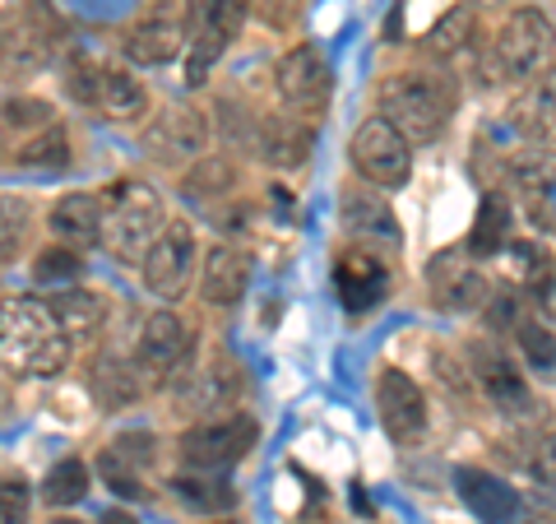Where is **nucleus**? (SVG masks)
Returning <instances> with one entry per match:
<instances>
[{
	"label": "nucleus",
	"mask_w": 556,
	"mask_h": 524,
	"mask_svg": "<svg viewBox=\"0 0 556 524\" xmlns=\"http://www.w3.org/2000/svg\"><path fill=\"white\" fill-rule=\"evenodd\" d=\"M98 524H139L130 511H102V520Z\"/></svg>",
	"instance_id": "42"
},
{
	"label": "nucleus",
	"mask_w": 556,
	"mask_h": 524,
	"mask_svg": "<svg viewBox=\"0 0 556 524\" xmlns=\"http://www.w3.org/2000/svg\"><path fill=\"white\" fill-rule=\"evenodd\" d=\"M529 464H533V474H538V478L556 483V427L538 436V446H533V460H529Z\"/></svg>",
	"instance_id": "40"
},
{
	"label": "nucleus",
	"mask_w": 556,
	"mask_h": 524,
	"mask_svg": "<svg viewBox=\"0 0 556 524\" xmlns=\"http://www.w3.org/2000/svg\"><path fill=\"white\" fill-rule=\"evenodd\" d=\"M316 149V130H311L306 116H292V112H274L255 126V153L278 172H292L311 159Z\"/></svg>",
	"instance_id": "14"
},
{
	"label": "nucleus",
	"mask_w": 556,
	"mask_h": 524,
	"mask_svg": "<svg viewBox=\"0 0 556 524\" xmlns=\"http://www.w3.org/2000/svg\"><path fill=\"white\" fill-rule=\"evenodd\" d=\"M51 237L65 241L75 251L102 247V196H89V190H70L51 204Z\"/></svg>",
	"instance_id": "16"
},
{
	"label": "nucleus",
	"mask_w": 556,
	"mask_h": 524,
	"mask_svg": "<svg viewBox=\"0 0 556 524\" xmlns=\"http://www.w3.org/2000/svg\"><path fill=\"white\" fill-rule=\"evenodd\" d=\"M255 14L269 28H292L298 24V14H302V0H255Z\"/></svg>",
	"instance_id": "39"
},
{
	"label": "nucleus",
	"mask_w": 556,
	"mask_h": 524,
	"mask_svg": "<svg viewBox=\"0 0 556 524\" xmlns=\"http://www.w3.org/2000/svg\"><path fill=\"white\" fill-rule=\"evenodd\" d=\"M501 247H510V204L486 190L482 204H478V219H473V233H468V255L473 260H492L501 255Z\"/></svg>",
	"instance_id": "25"
},
{
	"label": "nucleus",
	"mask_w": 556,
	"mask_h": 524,
	"mask_svg": "<svg viewBox=\"0 0 556 524\" xmlns=\"http://www.w3.org/2000/svg\"><path fill=\"white\" fill-rule=\"evenodd\" d=\"M334 288L343 297V307L362 316V311H371V307L386 302V292H390V265L376 251L343 247L334 255Z\"/></svg>",
	"instance_id": "13"
},
{
	"label": "nucleus",
	"mask_w": 556,
	"mask_h": 524,
	"mask_svg": "<svg viewBox=\"0 0 556 524\" xmlns=\"http://www.w3.org/2000/svg\"><path fill=\"white\" fill-rule=\"evenodd\" d=\"M24 237V204L5 200V260H14V247H20Z\"/></svg>",
	"instance_id": "41"
},
{
	"label": "nucleus",
	"mask_w": 556,
	"mask_h": 524,
	"mask_svg": "<svg viewBox=\"0 0 556 524\" xmlns=\"http://www.w3.org/2000/svg\"><path fill=\"white\" fill-rule=\"evenodd\" d=\"M51 524H79V520H51Z\"/></svg>",
	"instance_id": "43"
},
{
	"label": "nucleus",
	"mask_w": 556,
	"mask_h": 524,
	"mask_svg": "<svg viewBox=\"0 0 556 524\" xmlns=\"http://www.w3.org/2000/svg\"><path fill=\"white\" fill-rule=\"evenodd\" d=\"M247 260L232 247H208L204 251V270H200V297L208 307H232L247 297Z\"/></svg>",
	"instance_id": "23"
},
{
	"label": "nucleus",
	"mask_w": 556,
	"mask_h": 524,
	"mask_svg": "<svg viewBox=\"0 0 556 524\" xmlns=\"http://www.w3.org/2000/svg\"><path fill=\"white\" fill-rule=\"evenodd\" d=\"M274 84H278V98H283L288 112L298 116H320L325 102H329V89H334V75H329V61L320 57L311 42L292 47L283 61L274 70Z\"/></svg>",
	"instance_id": "9"
},
{
	"label": "nucleus",
	"mask_w": 556,
	"mask_h": 524,
	"mask_svg": "<svg viewBox=\"0 0 556 524\" xmlns=\"http://www.w3.org/2000/svg\"><path fill=\"white\" fill-rule=\"evenodd\" d=\"M455 492L464 497V506L482 524H533L529 501L519 497L506 478L486 474V469H459V474H455Z\"/></svg>",
	"instance_id": "12"
},
{
	"label": "nucleus",
	"mask_w": 556,
	"mask_h": 524,
	"mask_svg": "<svg viewBox=\"0 0 556 524\" xmlns=\"http://www.w3.org/2000/svg\"><path fill=\"white\" fill-rule=\"evenodd\" d=\"M510 121H515L519 135L533 139V145H552L556 139V65L543 70L538 79H529V89L515 98Z\"/></svg>",
	"instance_id": "20"
},
{
	"label": "nucleus",
	"mask_w": 556,
	"mask_h": 524,
	"mask_svg": "<svg viewBox=\"0 0 556 524\" xmlns=\"http://www.w3.org/2000/svg\"><path fill=\"white\" fill-rule=\"evenodd\" d=\"M473 372H478L482 395L492 399L501 413L525 417V413L533 409V395H529V386H525V376H519L501 353H492V348H482V344L473 348Z\"/></svg>",
	"instance_id": "18"
},
{
	"label": "nucleus",
	"mask_w": 556,
	"mask_h": 524,
	"mask_svg": "<svg viewBox=\"0 0 556 524\" xmlns=\"http://www.w3.org/2000/svg\"><path fill=\"white\" fill-rule=\"evenodd\" d=\"M376 409H380V427H386L399 446H413L417 436L427 432V395L408 372H399V366H386V372L376 376Z\"/></svg>",
	"instance_id": "11"
},
{
	"label": "nucleus",
	"mask_w": 556,
	"mask_h": 524,
	"mask_svg": "<svg viewBox=\"0 0 556 524\" xmlns=\"http://www.w3.org/2000/svg\"><path fill=\"white\" fill-rule=\"evenodd\" d=\"M84 274V260L75 247H65V241H56V247L38 251V260H33V278H38L42 288H61V284H75V278Z\"/></svg>",
	"instance_id": "35"
},
{
	"label": "nucleus",
	"mask_w": 556,
	"mask_h": 524,
	"mask_svg": "<svg viewBox=\"0 0 556 524\" xmlns=\"http://www.w3.org/2000/svg\"><path fill=\"white\" fill-rule=\"evenodd\" d=\"M56 126L51 121V108L42 98H10L5 102V130H47Z\"/></svg>",
	"instance_id": "36"
},
{
	"label": "nucleus",
	"mask_w": 556,
	"mask_h": 524,
	"mask_svg": "<svg viewBox=\"0 0 556 524\" xmlns=\"http://www.w3.org/2000/svg\"><path fill=\"white\" fill-rule=\"evenodd\" d=\"M28 520V483L24 474H5V483H0V524H24Z\"/></svg>",
	"instance_id": "37"
},
{
	"label": "nucleus",
	"mask_w": 556,
	"mask_h": 524,
	"mask_svg": "<svg viewBox=\"0 0 556 524\" xmlns=\"http://www.w3.org/2000/svg\"><path fill=\"white\" fill-rule=\"evenodd\" d=\"M190 353H195V335L177 311H153L139 329V366L149 372H177L190 362Z\"/></svg>",
	"instance_id": "15"
},
{
	"label": "nucleus",
	"mask_w": 556,
	"mask_h": 524,
	"mask_svg": "<svg viewBox=\"0 0 556 524\" xmlns=\"http://www.w3.org/2000/svg\"><path fill=\"white\" fill-rule=\"evenodd\" d=\"M260 427L247 413H232L223 423H200L181 436V464L186 469H204V474H228L237 460L251 456Z\"/></svg>",
	"instance_id": "7"
},
{
	"label": "nucleus",
	"mask_w": 556,
	"mask_h": 524,
	"mask_svg": "<svg viewBox=\"0 0 556 524\" xmlns=\"http://www.w3.org/2000/svg\"><path fill=\"white\" fill-rule=\"evenodd\" d=\"M167 219H163V196L139 177H121L102 190V247L116 260H139L153 251V241L163 237Z\"/></svg>",
	"instance_id": "1"
},
{
	"label": "nucleus",
	"mask_w": 556,
	"mask_h": 524,
	"mask_svg": "<svg viewBox=\"0 0 556 524\" xmlns=\"http://www.w3.org/2000/svg\"><path fill=\"white\" fill-rule=\"evenodd\" d=\"M181 47H190L186 28L167 14H153V20H139L126 38H121V51L135 61V65H167L181 57Z\"/></svg>",
	"instance_id": "21"
},
{
	"label": "nucleus",
	"mask_w": 556,
	"mask_h": 524,
	"mask_svg": "<svg viewBox=\"0 0 556 524\" xmlns=\"http://www.w3.org/2000/svg\"><path fill=\"white\" fill-rule=\"evenodd\" d=\"M376 108L408 139H441L455 116V84L431 70H399L376 89Z\"/></svg>",
	"instance_id": "2"
},
{
	"label": "nucleus",
	"mask_w": 556,
	"mask_h": 524,
	"mask_svg": "<svg viewBox=\"0 0 556 524\" xmlns=\"http://www.w3.org/2000/svg\"><path fill=\"white\" fill-rule=\"evenodd\" d=\"M437 292L445 297L450 311H482L486 297H492V288H486V278L478 270H450V265H437Z\"/></svg>",
	"instance_id": "27"
},
{
	"label": "nucleus",
	"mask_w": 556,
	"mask_h": 524,
	"mask_svg": "<svg viewBox=\"0 0 556 524\" xmlns=\"http://www.w3.org/2000/svg\"><path fill=\"white\" fill-rule=\"evenodd\" d=\"M5 362L20 366L28 376H61L70 366V344L61 325L51 321L47 302H24V297H5Z\"/></svg>",
	"instance_id": "3"
},
{
	"label": "nucleus",
	"mask_w": 556,
	"mask_h": 524,
	"mask_svg": "<svg viewBox=\"0 0 556 524\" xmlns=\"http://www.w3.org/2000/svg\"><path fill=\"white\" fill-rule=\"evenodd\" d=\"M232 186H237V167L228 153H204V159H195V167L186 172L190 200H218V196H228Z\"/></svg>",
	"instance_id": "30"
},
{
	"label": "nucleus",
	"mask_w": 556,
	"mask_h": 524,
	"mask_svg": "<svg viewBox=\"0 0 556 524\" xmlns=\"http://www.w3.org/2000/svg\"><path fill=\"white\" fill-rule=\"evenodd\" d=\"M510 177L525 190H552L556 186V149H543V145L519 149L510 159Z\"/></svg>",
	"instance_id": "34"
},
{
	"label": "nucleus",
	"mask_w": 556,
	"mask_h": 524,
	"mask_svg": "<svg viewBox=\"0 0 556 524\" xmlns=\"http://www.w3.org/2000/svg\"><path fill=\"white\" fill-rule=\"evenodd\" d=\"M510 255H515V265H519V274H525L529 288H538V284H547L552 278V255L538 251L533 241H510Z\"/></svg>",
	"instance_id": "38"
},
{
	"label": "nucleus",
	"mask_w": 556,
	"mask_h": 524,
	"mask_svg": "<svg viewBox=\"0 0 556 524\" xmlns=\"http://www.w3.org/2000/svg\"><path fill=\"white\" fill-rule=\"evenodd\" d=\"M89 497V464L84 460H61L51 464V474L42 483V501L51 511H65V506H79Z\"/></svg>",
	"instance_id": "31"
},
{
	"label": "nucleus",
	"mask_w": 556,
	"mask_h": 524,
	"mask_svg": "<svg viewBox=\"0 0 556 524\" xmlns=\"http://www.w3.org/2000/svg\"><path fill=\"white\" fill-rule=\"evenodd\" d=\"M93 112H98L102 121H112V126H130V121H144V116H149V89L130 75V70L102 65Z\"/></svg>",
	"instance_id": "19"
},
{
	"label": "nucleus",
	"mask_w": 556,
	"mask_h": 524,
	"mask_svg": "<svg viewBox=\"0 0 556 524\" xmlns=\"http://www.w3.org/2000/svg\"><path fill=\"white\" fill-rule=\"evenodd\" d=\"M93 399H98V404L108 409V413H116V409L135 404V399H139L135 366L116 362V358H102V362L93 366Z\"/></svg>",
	"instance_id": "29"
},
{
	"label": "nucleus",
	"mask_w": 556,
	"mask_h": 524,
	"mask_svg": "<svg viewBox=\"0 0 556 524\" xmlns=\"http://www.w3.org/2000/svg\"><path fill=\"white\" fill-rule=\"evenodd\" d=\"M515 339H519V353H525L529 372L538 380H547V386H556V335H552V329L538 325V321H519Z\"/></svg>",
	"instance_id": "32"
},
{
	"label": "nucleus",
	"mask_w": 556,
	"mask_h": 524,
	"mask_svg": "<svg viewBox=\"0 0 556 524\" xmlns=\"http://www.w3.org/2000/svg\"><path fill=\"white\" fill-rule=\"evenodd\" d=\"M348 153H353V167L367 177L371 186H404L413 177V149H408V135L394 126V121L386 116H371L362 121L353 145H348Z\"/></svg>",
	"instance_id": "6"
},
{
	"label": "nucleus",
	"mask_w": 556,
	"mask_h": 524,
	"mask_svg": "<svg viewBox=\"0 0 556 524\" xmlns=\"http://www.w3.org/2000/svg\"><path fill=\"white\" fill-rule=\"evenodd\" d=\"M172 492L200 515H223V511L237 506V487L223 474H204V469H186V474H177L172 478Z\"/></svg>",
	"instance_id": "24"
},
{
	"label": "nucleus",
	"mask_w": 556,
	"mask_h": 524,
	"mask_svg": "<svg viewBox=\"0 0 556 524\" xmlns=\"http://www.w3.org/2000/svg\"><path fill=\"white\" fill-rule=\"evenodd\" d=\"M223 524H237V520H223Z\"/></svg>",
	"instance_id": "44"
},
{
	"label": "nucleus",
	"mask_w": 556,
	"mask_h": 524,
	"mask_svg": "<svg viewBox=\"0 0 556 524\" xmlns=\"http://www.w3.org/2000/svg\"><path fill=\"white\" fill-rule=\"evenodd\" d=\"M473 28H478V10L473 5H455L445 14V20L427 33V51L431 57H459V51L468 47V38H473Z\"/></svg>",
	"instance_id": "33"
},
{
	"label": "nucleus",
	"mask_w": 556,
	"mask_h": 524,
	"mask_svg": "<svg viewBox=\"0 0 556 524\" xmlns=\"http://www.w3.org/2000/svg\"><path fill=\"white\" fill-rule=\"evenodd\" d=\"M65 163H70V139L61 126L38 130L24 149L10 153V167H24V172H61Z\"/></svg>",
	"instance_id": "26"
},
{
	"label": "nucleus",
	"mask_w": 556,
	"mask_h": 524,
	"mask_svg": "<svg viewBox=\"0 0 556 524\" xmlns=\"http://www.w3.org/2000/svg\"><path fill=\"white\" fill-rule=\"evenodd\" d=\"M556 51V28L543 10H515L501 33L492 38V57H486V75L492 79H538Z\"/></svg>",
	"instance_id": "4"
},
{
	"label": "nucleus",
	"mask_w": 556,
	"mask_h": 524,
	"mask_svg": "<svg viewBox=\"0 0 556 524\" xmlns=\"http://www.w3.org/2000/svg\"><path fill=\"white\" fill-rule=\"evenodd\" d=\"M98 478L108 483L116 497H126V501H144V497H149V487H144V464L130 460L116 441L98 456Z\"/></svg>",
	"instance_id": "28"
},
{
	"label": "nucleus",
	"mask_w": 556,
	"mask_h": 524,
	"mask_svg": "<svg viewBox=\"0 0 556 524\" xmlns=\"http://www.w3.org/2000/svg\"><path fill=\"white\" fill-rule=\"evenodd\" d=\"M47 311H51V321L61 325V335L70 344H79V339H93L102 329L108 302H102V292H89V288H56L47 297Z\"/></svg>",
	"instance_id": "22"
},
{
	"label": "nucleus",
	"mask_w": 556,
	"mask_h": 524,
	"mask_svg": "<svg viewBox=\"0 0 556 524\" xmlns=\"http://www.w3.org/2000/svg\"><path fill=\"white\" fill-rule=\"evenodd\" d=\"M139 145H144V153L153 163L163 167H181V163H195L204 159L208 149V121L200 108H186V102H177V108L159 112L144 126V135H139Z\"/></svg>",
	"instance_id": "8"
},
{
	"label": "nucleus",
	"mask_w": 556,
	"mask_h": 524,
	"mask_svg": "<svg viewBox=\"0 0 556 524\" xmlns=\"http://www.w3.org/2000/svg\"><path fill=\"white\" fill-rule=\"evenodd\" d=\"M251 10H255V0H186V38H190L186 84L190 89L204 84L208 65L232 47V38L241 33Z\"/></svg>",
	"instance_id": "5"
},
{
	"label": "nucleus",
	"mask_w": 556,
	"mask_h": 524,
	"mask_svg": "<svg viewBox=\"0 0 556 524\" xmlns=\"http://www.w3.org/2000/svg\"><path fill=\"white\" fill-rule=\"evenodd\" d=\"M190 274H195V233H190L186 219H167L163 237L144 255V288L153 297H163V302H172V297L186 292Z\"/></svg>",
	"instance_id": "10"
},
{
	"label": "nucleus",
	"mask_w": 556,
	"mask_h": 524,
	"mask_svg": "<svg viewBox=\"0 0 556 524\" xmlns=\"http://www.w3.org/2000/svg\"><path fill=\"white\" fill-rule=\"evenodd\" d=\"M339 214H343V228L353 237H371V241H390L399 247V219L390 200L371 186H348L343 200H339Z\"/></svg>",
	"instance_id": "17"
}]
</instances>
